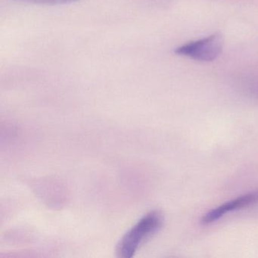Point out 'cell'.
Wrapping results in <instances>:
<instances>
[{"mask_svg":"<svg viewBox=\"0 0 258 258\" xmlns=\"http://www.w3.org/2000/svg\"><path fill=\"white\" fill-rule=\"evenodd\" d=\"M162 224L163 216L159 211H151L145 215L120 240L117 247L119 255L132 257L142 244L160 230Z\"/></svg>","mask_w":258,"mask_h":258,"instance_id":"obj_1","label":"cell"},{"mask_svg":"<svg viewBox=\"0 0 258 258\" xmlns=\"http://www.w3.org/2000/svg\"><path fill=\"white\" fill-rule=\"evenodd\" d=\"M223 47V35L217 32L201 40L182 45L175 49V53L188 57L195 61L209 62L220 56Z\"/></svg>","mask_w":258,"mask_h":258,"instance_id":"obj_2","label":"cell"},{"mask_svg":"<svg viewBox=\"0 0 258 258\" xmlns=\"http://www.w3.org/2000/svg\"><path fill=\"white\" fill-rule=\"evenodd\" d=\"M257 202L258 191L242 195L208 211L202 217L201 222L203 225L211 224L220 220L229 213L238 209H241V208H247Z\"/></svg>","mask_w":258,"mask_h":258,"instance_id":"obj_3","label":"cell"},{"mask_svg":"<svg viewBox=\"0 0 258 258\" xmlns=\"http://www.w3.org/2000/svg\"><path fill=\"white\" fill-rule=\"evenodd\" d=\"M19 2L28 3V4H43V5H62V4H72L80 0H15Z\"/></svg>","mask_w":258,"mask_h":258,"instance_id":"obj_4","label":"cell"},{"mask_svg":"<svg viewBox=\"0 0 258 258\" xmlns=\"http://www.w3.org/2000/svg\"><path fill=\"white\" fill-rule=\"evenodd\" d=\"M248 91L252 96L258 98V81L253 82L248 85Z\"/></svg>","mask_w":258,"mask_h":258,"instance_id":"obj_5","label":"cell"}]
</instances>
